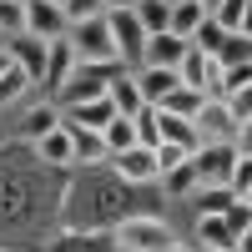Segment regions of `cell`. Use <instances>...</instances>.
<instances>
[{"mask_svg": "<svg viewBox=\"0 0 252 252\" xmlns=\"http://www.w3.org/2000/svg\"><path fill=\"white\" fill-rule=\"evenodd\" d=\"M166 252H197V247H192V242H182V237H177V242H172V247H166Z\"/></svg>", "mask_w": 252, "mask_h": 252, "instance_id": "obj_41", "label": "cell"}, {"mask_svg": "<svg viewBox=\"0 0 252 252\" xmlns=\"http://www.w3.org/2000/svg\"><path fill=\"white\" fill-rule=\"evenodd\" d=\"M136 20L146 26V35H157V31H166L172 26V5H166V0H136Z\"/></svg>", "mask_w": 252, "mask_h": 252, "instance_id": "obj_26", "label": "cell"}, {"mask_svg": "<svg viewBox=\"0 0 252 252\" xmlns=\"http://www.w3.org/2000/svg\"><path fill=\"white\" fill-rule=\"evenodd\" d=\"M197 247H232L237 252V232L227 227V217H197Z\"/></svg>", "mask_w": 252, "mask_h": 252, "instance_id": "obj_21", "label": "cell"}, {"mask_svg": "<svg viewBox=\"0 0 252 252\" xmlns=\"http://www.w3.org/2000/svg\"><path fill=\"white\" fill-rule=\"evenodd\" d=\"M217 5H222V0H202V10H207V15H212V10H217Z\"/></svg>", "mask_w": 252, "mask_h": 252, "instance_id": "obj_43", "label": "cell"}, {"mask_svg": "<svg viewBox=\"0 0 252 252\" xmlns=\"http://www.w3.org/2000/svg\"><path fill=\"white\" fill-rule=\"evenodd\" d=\"M61 126V106L51 96H35L26 111H20V121H15V141H40L46 131H56Z\"/></svg>", "mask_w": 252, "mask_h": 252, "instance_id": "obj_12", "label": "cell"}, {"mask_svg": "<svg viewBox=\"0 0 252 252\" xmlns=\"http://www.w3.org/2000/svg\"><path fill=\"white\" fill-rule=\"evenodd\" d=\"M0 46H5V40H0Z\"/></svg>", "mask_w": 252, "mask_h": 252, "instance_id": "obj_48", "label": "cell"}, {"mask_svg": "<svg viewBox=\"0 0 252 252\" xmlns=\"http://www.w3.org/2000/svg\"><path fill=\"white\" fill-rule=\"evenodd\" d=\"M131 71H136V86H141V101H146V106H161V101L182 86V76H177L172 66H131Z\"/></svg>", "mask_w": 252, "mask_h": 252, "instance_id": "obj_15", "label": "cell"}, {"mask_svg": "<svg viewBox=\"0 0 252 252\" xmlns=\"http://www.w3.org/2000/svg\"><path fill=\"white\" fill-rule=\"evenodd\" d=\"M217 61H222V66H252V35L232 31V35L222 40V51H217Z\"/></svg>", "mask_w": 252, "mask_h": 252, "instance_id": "obj_28", "label": "cell"}, {"mask_svg": "<svg viewBox=\"0 0 252 252\" xmlns=\"http://www.w3.org/2000/svg\"><path fill=\"white\" fill-rule=\"evenodd\" d=\"M71 31V15L66 5H56V0H26V35L35 40H56Z\"/></svg>", "mask_w": 252, "mask_h": 252, "instance_id": "obj_10", "label": "cell"}, {"mask_svg": "<svg viewBox=\"0 0 252 252\" xmlns=\"http://www.w3.org/2000/svg\"><path fill=\"white\" fill-rule=\"evenodd\" d=\"M106 101H111V106H116L121 116H136V111L146 106V101H141V86H136V71H131V66H126V71H116V76L106 81Z\"/></svg>", "mask_w": 252, "mask_h": 252, "instance_id": "obj_17", "label": "cell"}, {"mask_svg": "<svg viewBox=\"0 0 252 252\" xmlns=\"http://www.w3.org/2000/svg\"><path fill=\"white\" fill-rule=\"evenodd\" d=\"M187 202H192V217H222L237 197H232V187H197Z\"/></svg>", "mask_w": 252, "mask_h": 252, "instance_id": "obj_19", "label": "cell"}, {"mask_svg": "<svg viewBox=\"0 0 252 252\" xmlns=\"http://www.w3.org/2000/svg\"><path fill=\"white\" fill-rule=\"evenodd\" d=\"M232 146H237V157H252V121H237V131H232Z\"/></svg>", "mask_w": 252, "mask_h": 252, "instance_id": "obj_37", "label": "cell"}, {"mask_svg": "<svg viewBox=\"0 0 252 252\" xmlns=\"http://www.w3.org/2000/svg\"><path fill=\"white\" fill-rule=\"evenodd\" d=\"M111 232H116V252H166L177 242L172 222H161L152 212H126Z\"/></svg>", "mask_w": 252, "mask_h": 252, "instance_id": "obj_2", "label": "cell"}, {"mask_svg": "<svg viewBox=\"0 0 252 252\" xmlns=\"http://www.w3.org/2000/svg\"><path fill=\"white\" fill-rule=\"evenodd\" d=\"M136 0H106V10H131Z\"/></svg>", "mask_w": 252, "mask_h": 252, "instance_id": "obj_39", "label": "cell"}, {"mask_svg": "<svg viewBox=\"0 0 252 252\" xmlns=\"http://www.w3.org/2000/svg\"><path fill=\"white\" fill-rule=\"evenodd\" d=\"M106 172L121 177L126 187H152V182H157V152L136 141V146H126V152L106 157Z\"/></svg>", "mask_w": 252, "mask_h": 252, "instance_id": "obj_5", "label": "cell"}, {"mask_svg": "<svg viewBox=\"0 0 252 252\" xmlns=\"http://www.w3.org/2000/svg\"><path fill=\"white\" fill-rule=\"evenodd\" d=\"M116 71H126L121 61H116V66H76V76L61 86L56 106H76V101H96V96H106V81H111Z\"/></svg>", "mask_w": 252, "mask_h": 252, "instance_id": "obj_6", "label": "cell"}, {"mask_svg": "<svg viewBox=\"0 0 252 252\" xmlns=\"http://www.w3.org/2000/svg\"><path fill=\"white\" fill-rule=\"evenodd\" d=\"M247 202H252V192H247Z\"/></svg>", "mask_w": 252, "mask_h": 252, "instance_id": "obj_47", "label": "cell"}, {"mask_svg": "<svg viewBox=\"0 0 252 252\" xmlns=\"http://www.w3.org/2000/svg\"><path fill=\"white\" fill-rule=\"evenodd\" d=\"M126 187L106 166H71L66 192H61V227H81V232H111L126 217Z\"/></svg>", "mask_w": 252, "mask_h": 252, "instance_id": "obj_1", "label": "cell"}, {"mask_svg": "<svg viewBox=\"0 0 252 252\" xmlns=\"http://www.w3.org/2000/svg\"><path fill=\"white\" fill-rule=\"evenodd\" d=\"M242 15H247V0H222V5L212 10V20L222 31H242Z\"/></svg>", "mask_w": 252, "mask_h": 252, "instance_id": "obj_33", "label": "cell"}, {"mask_svg": "<svg viewBox=\"0 0 252 252\" xmlns=\"http://www.w3.org/2000/svg\"><path fill=\"white\" fill-rule=\"evenodd\" d=\"M166 5H177V0H166Z\"/></svg>", "mask_w": 252, "mask_h": 252, "instance_id": "obj_44", "label": "cell"}, {"mask_svg": "<svg viewBox=\"0 0 252 252\" xmlns=\"http://www.w3.org/2000/svg\"><path fill=\"white\" fill-rule=\"evenodd\" d=\"M26 35V0H0V40Z\"/></svg>", "mask_w": 252, "mask_h": 252, "instance_id": "obj_30", "label": "cell"}, {"mask_svg": "<svg viewBox=\"0 0 252 252\" xmlns=\"http://www.w3.org/2000/svg\"><path fill=\"white\" fill-rule=\"evenodd\" d=\"M66 15H71V26L91 20V15H106V0H66Z\"/></svg>", "mask_w": 252, "mask_h": 252, "instance_id": "obj_35", "label": "cell"}, {"mask_svg": "<svg viewBox=\"0 0 252 252\" xmlns=\"http://www.w3.org/2000/svg\"><path fill=\"white\" fill-rule=\"evenodd\" d=\"M237 252H252V227H242V232H237Z\"/></svg>", "mask_w": 252, "mask_h": 252, "instance_id": "obj_38", "label": "cell"}, {"mask_svg": "<svg viewBox=\"0 0 252 252\" xmlns=\"http://www.w3.org/2000/svg\"><path fill=\"white\" fill-rule=\"evenodd\" d=\"M202 101H207L202 91H192V86H177L172 96L161 101V111H172V116H197V111H202Z\"/></svg>", "mask_w": 252, "mask_h": 252, "instance_id": "obj_29", "label": "cell"}, {"mask_svg": "<svg viewBox=\"0 0 252 252\" xmlns=\"http://www.w3.org/2000/svg\"><path fill=\"white\" fill-rule=\"evenodd\" d=\"M242 35H252V0H247V15H242Z\"/></svg>", "mask_w": 252, "mask_h": 252, "instance_id": "obj_40", "label": "cell"}, {"mask_svg": "<svg viewBox=\"0 0 252 252\" xmlns=\"http://www.w3.org/2000/svg\"><path fill=\"white\" fill-rule=\"evenodd\" d=\"M192 121H197V146L202 141H232V131H237V116H232V106L222 96H207Z\"/></svg>", "mask_w": 252, "mask_h": 252, "instance_id": "obj_9", "label": "cell"}, {"mask_svg": "<svg viewBox=\"0 0 252 252\" xmlns=\"http://www.w3.org/2000/svg\"><path fill=\"white\" fill-rule=\"evenodd\" d=\"M76 46H71V35H56L51 40V56H46V81H40V96H61V86H66V81L76 76Z\"/></svg>", "mask_w": 252, "mask_h": 252, "instance_id": "obj_8", "label": "cell"}, {"mask_svg": "<svg viewBox=\"0 0 252 252\" xmlns=\"http://www.w3.org/2000/svg\"><path fill=\"white\" fill-rule=\"evenodd\" d=\"M5 51L20 71H26L35 81V91H40V81H46V56H51V40H35V35H10L5 40Z\"/></svg>", "mask_w": 252, "mask_h": 252, "instance_id": "obj_13", "label": "cell"}, {"mask_svg": "<svg viewBox=\"0 0 252 252\" xmlns=\"http://www.w3.org/2000/svg\"><path fill=\"white\" fill-rule=\"evenodd\" d=\"M227 35H232V31H222V26H217V20H212V15H207V20H202V26L192 31V40H187V46H197L202 56H217Z\"/></svg>", "mask_w": 252, "mask_h": 252, "instance_id": "obj_27", "label": "cell"}, {"mask_svg": "<svg viewBox=\"0 0 252 252\" xmlns=\"http://www.w3.org/2000/svg\"><path fill=\"white\" fill-rule=\"evenodd\" d=\"M182 56H187V40L172 35V31H157V35H146V46H141V66H182Z\"/></svg>", "mask_w": 252, "mask_h": 252, "instance_id": "obj_16", "label": "cell"}, {"mask_svg": "<svg viewBox=\"0 0 252 252\" xmlns=\"http://www.w3.org/2000/svg\"><path fill=\"white\" fill-rule=\"evenodd\" d=\"M0 252H10V247H0Z\"/></svg>", "mask_w": 252, "mask_h": 252, "instance_id": "obj_46", "label": "cell"}, {"mask_svg": "<svg viewBox=\"0 0 252 252\" xmlns=\"http://www.w3.org/2000/svg\"><path fill=\"white\" fill-rule=\"evenodd\" d=\"M31 91H35V81H31V76L10 61V71H0V111L15 106V101H20V96H31Z\"/></svg>", "mask_w": 252, "mask_h": 252, "instance_id": "obj_23", "label": "cell"}, {"mask_svg": "<svg viewBox=\"0 0 252 252\" xmlns=\"http://www.w3.org/2000/svg\"><path fill=\"white\" fill-rule=\"evenodd\" d=\"M46 252H116V232H81V227H56L46 237Z\"/></svg>", "mask_w": 252, "mask_h": 252, "instance_id": "obj_11", "label": "cell"}, {"mask_svg": "<svg viewBox=\"0 0 252 252\" xmlns=\"http://www.w3.org/2000/svg\"><path fill=\"white\" fill-rule=\"evenodd\" d=\"M222 217H227V227H232V232H242V227H252V202H247V197H237Z\"/></svg>", "mask_w": 252, "mask_h": 252, "instance_id": "obj_36", "label": "cell"}, {"mask_svg": "<svg viewBox=\"0 0 252 252\" xmlns=\"http://www.w3.org/2000/svg\"><path fill=\"white\" fill-rule=\"evenodd\" d=\"M157 136H161V141H182V146H192V152H197V121H192V116H172V111L157 106Z\"/></svg>", "mask_w": 252, "mask_h": 252, "instance_id": "obj_20", "label": "cell"}, {"mask_svg": "<svg viewBox=\"0 0 252 252\" xmlns=\"http://www.w3.org/2000/svg\"><path fill=\"white\" fill-rule=\"evenodd\" d=\"M202 71H207V56H202L197 46H187V56H182V66H177V76H182V86H192V91H202Z\"/></svg>", "mask_w": 252, "mask_h": 252, "instance_id": "obj_32", "label": "cell"}, {"mask_svg": "<svg viewBox=\"0 0 252 252\" xmlns=\"http://www.w3.org/2000/svg\"><path fill=\"white\" fill-rule=\"evenodd\" d=\"M232 166H237V146L232 141H202L192 152V172H197L202 187H227Z\"/></svg>", "mask_w": 252, "mask_h": 252, "instance_id": "obj_4", "label": "cell"}, {"mask_svg": "<svg viewBox=\"0 0 252 252\" xmlns=\"http://www.w3.org/2000/svg\"><path fill=\"white\" fill-rule=\"evenodd\" d=\"M152 152H157V177H166L172 166H182L187 157H192V146H182V141H157Z\"/></svg>", "mask_w": 252, "mask_h": 252, "instance_id": "obj_31", "label": "cell"}, {"mask_svg": "<svg viewBox=\"0 0 252 252\" xmlns=\"http://www.w3.org/2000/svg\"><path fill=\"white\" fill-rule=\"evenodd\" d=\"M66 35H71L81 66H116V61H121V56H116V40H111V26H106V15L76 20ZM121 66H126V61H121Z\"/></svg>", "mask_w": 252, "mask_h": 252, "instance_id": "obj_3", "label": "cell"}, {"mask_svg": "<svg viewBox=\"0 0 252 252\" xmlns=\"http://www.w3.org/2000/svg\"><path fill=\"white\" fill-rule=\"evenodd\" d=\"M56 5H66V0H56Z\"/></svg>", "mask_w": 252, "mask_h": 252, "instance_id": "obj_45", "label": "cell"}, {"mask_svg": "<svg viewBox=\"0 0 252 252\" xmlns=\"http://www.w3.org/2000/svg\"><path fill=\"white\" fill-rule=\"evenodd\" d=\"M227 187H232V197H247L252 192V157H237L232 177H227Z\"/></svg>", "mask_w": 252, "mask_h": 252, "instance_id": "obj_34", "label": "cell"}, {"mask_svg": "<svg viewBox=\"0 0 252 252\" xmlns=\"http://www.w3.org/2000/svg\"><path fill=\"white\" fill-rule=\"evenodd\" d=\"M31 146H35L40 166H51V172H71V166H76V146H71V131H66V126L46 131L40 141H31Z\"/></svg>", "mask_w": 252, "mask_h": 252, "instance_id": "obj_14", "label": "cell"}, {"mask_svg": "<svg viewBox=\"0 0 252 252\" xmlns=\"http://www.w3.org/2000/svg\"><path fill=\"white\" fill-rule=\"evenodd\" d=\"M0 71H10V51L5 46H0Z\"/></svg>", "mask_w": 252, "mask_h": 252, "instance_id": "obj_42", "label": "cell"}, {"mask_svg": "<svg viewBox=\"0 0 252 252\" xmlns=\"http://www.w3.org/2000/svg\"><path fill=\"white\" fill-rule=\"evenodd\" d=\"M101 136H106V152L116 157V152H126V146H136V121L116 111V116L106 121V131H101Z\"/></svg>", "mask_w": 252, "mask_h": 252, "instance_id": "obj_25", "label": "cell"}, {"mask_svg": "<svg viewBox=\"0 0 252 252\" xmlns=\"http://www.w3.org/2000/svg\"><path fill=\"white\" fill-rule=\"evenodd\" d=\"M202 20H207L202 0H177V5H172V26H166V31H172V35H182V40H192V31L202 26Z\"/></svg>", "mask_w": 252, "mask_h": 252, "instance_id": "obj_22", "label": "cell"}, {"mask_svg": "<svg viewBox=\"0 0 252 252\" xmlns=\"http://www.w3.org/2000/svg\"><path fill=\"white\" fill-rule=\"evenodd\" d=\"M66 131H71V146H76V166H106L111 152H106V136L101 131H91V126H66Z\"/></svg>", "mask_w": 252, "mask_h": 252, "instance_id": "obj_18", "label": "cell"}, {"mask_svg": "<svg viewBox=\"0 0 252 252\" xmlns=\"http://www.w3.org/2000/svg\"><path fill=\"white\" fill-rule=\"evenodd\" d=\"M106 26L116 40V56L126 66H141V46H146V26L136 20V10H106Z\"/></svg>", "mask_w": 252, "mask_h": 252, "instance_id": "obj_7", "label": "cell"}, {"mask_svg": "<svg viewBox=\"0 0 252 252\" xmlns=\"http://www.w3.org/2000/svg\"><path fill=\"white\" fill-rule=\"evenodd\" d=\"M157 182L166 187V197H177V202H187V197H192L197 187H202V182H197V172H192V157H187L182 166H172L166 177H157Z\"/></svg>", "mask_w": 252, "mask_h": 252, "instance_id": "obj_24", "label": "cell"}]
</instances>
